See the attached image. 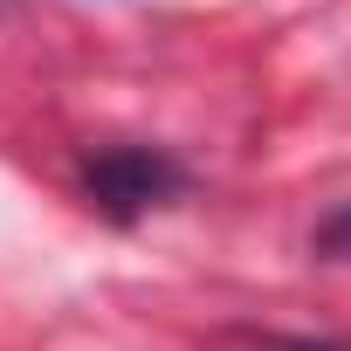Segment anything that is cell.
<instances>
[{
    "label": "cell",
    "mask_w": 351,
    "mask_h": 351,
    "mask_svg": "<svg viewBox=\"0 0 351 351\" xmlns=\"http://www.w3.org/2000/svg\"><path fill=\"white\" fill-rule=\"evenodd\" d=\"M83 193L104 221L131 228L152 207H172L186 193V165L165 145H97V152H83Z\"/></svg>",
    "instance_id": "6da1fadb"
},
{
    "label": "cell",
    "mask_w": 351,
    "mask_h": 351,
    "mask_svg": "<svg viewBox=\"0 0 351 351\" xmlns=\"http://www.w3.org/2000/svg\"><path fill=\"white\" fill-rule=\"evenodd\" d=\"M310 255L330 269H351V200H337L317 228H310Z\"/></svg>",
    "instance_id": "7a4b0ae2"
},
{
    "label": "cell",
    "mask_w": 351,
    "mask_h": 351,
    "mask_svg": "<svg viewBox=\"0 0 351 351\" xmlns=\"http://www.w3.org/2000/svg\"><path fill=\"white\" fill-rule=\"evenodd\" d=\"M248 351H351V337H310V330H262V337H241Z\"/></svg>",
    "instance_id": "3957f363"
}]
</instances>
